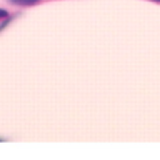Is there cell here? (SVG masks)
<instances>
[{
    "mask_svg": "<svg viewBox=\"0 0 160 160\" xmlns=\"http://www.w3.org/2000/svg\"><path fill=\"white\" fill-rule=\"evenodd\" d=\"M40 0H9V2L14 4V5H19V6H31L38 4Z\"/></svg>",
    "mask_w": 160,
    "mask_h": 160,
    "instance_id": "obj_1",
    "label": "cell"
},
{
    "mask_svg": "<svg viewBox=\"0 0 160 160\" xmlns=\"http://www.w3.org/2000/svg\"><path fill=\"white\" fill-rule=\"evenodd\" d=\"M6 18H9V12H8L5 9H1V8H0V20H4V19H6Z\"/></svg>",
    "mask_w": 160,
    "mask_h": 160,
    "instance_id": "obj_2",
    "label": "cell"
},
{
    "mask_svg": "<svg viewBox=\"0 0 160 160\" xmlns=\"http://www.w3.org/2000/svg\"><path fill=\"white\" fill-rule=\"evenodd\" d=\"M11 19H12V18H6V20L4 19L2 24L0 25V31H1V30H4V28H6V25H8V24H9L10 21H11Z\"/></svg>",
    "mask_w": 160,
    "mask_h": 160,
    "instance_id": "obj_3",
    "label": "cell"
},
{
    "mask_svg": "<svg viewBox=\"0 0 160 160\" xmlns=\"http://www.w3.org/2000/svg\"><path fill=\"white\" fill-rule=\"evenodd\" d=\"M152 1H156V2H160V0H152Z\"/></svg>",
    "mask_w": 160,
    "mask_h": 160,
    "instance_id": "obj_4",
    "label": "cell"
}]
</instances>
